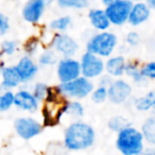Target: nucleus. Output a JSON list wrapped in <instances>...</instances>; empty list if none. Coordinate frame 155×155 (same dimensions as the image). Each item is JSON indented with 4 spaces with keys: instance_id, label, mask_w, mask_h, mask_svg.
I'll return each mask as SVG.
<instances>
[{
    "instance_id": "f257e3e1",
    "label": "nucleus",
    "mask_w": 155,
    "mask_h": 155,
    "mask_svg": "<svg viewBox=\"0 0 155 155\" xmlns=\"http://www.w3.org/2000/svg\"><path fill=\"white\" fill-rule=\"evenodd\" d=\"M96 137L93 125L83 120H75L65 129L63 143L69 151H84L95 144Z\"/></svg>"
},
{
    "instance_id": "f03ea898",
    "label": "nucleus",
    "mask_w": 155,
    "mask_h": 155,
    "mask_svg": "<svg viewBox=\"0 0 155 155\" xmlns=\"http://www.w3.org/2000/svg\"><path fill=\"white\" fill-rule=\"evenodd\" d=\"M68 99L61 95L56 85H50L47 97L41 103V112L44 127H52L61 122L66 115Z\"/></svg>"
},
{
    "instance_id": "7ed1b4c3",
    "label": "nucleus",
    "mask_w": 155,
    "mask_h": 155,
    "mask_svg": "<svg viewBox=\"0 0 155 155\" xmlns=\"http://www.w3.org/2000/svg\"><path fill=\"white\" fill-rule=\"evenodd\" d=\"M144 142L141 131L131 124L117 133L115 146L121 155H140L146 150Z\"/></svg>"
},
{
    "instance_id": "20e7f679",
    "label": "nucleus",
    "mask_w": 155,
    "mask_h": 155,
    "mask_svg": "<svg viewBox=\"0 0 155 155\" xmlns=\"http://www.w3.org/2000/svg\"><path fill=\"white\" fill-rule=\"evenodd\" d=\"M118 44L119 39L116 33L110 30L96 32L86 41L85 51L91 52L103 60H106L110 56L114 55Z\"/></svg>"
},
{
    "instance_id": "39448f33",
    "label": "nucleus",
    "mask_w": 155,
    "mask_h": 155,
    "mask_svg": "<svg viewBox=\"0 0 155 155\" xmlns=\"http://www.w3.org/2000/svg\"><path fill=\"white\" fill-rule=\"evenodd\" d=\"M61 95L64 96L68 100H83L91 95L95 83L89 79L84 77H79L78 79L67 83H58L56 84Z\"/></svg>"
},
{
    "instance_id": "423d86ee",
    "label": "nucleus",
    "mask_w": 155,
    "mask_h": 155,
    "mask_svg": "<svg viewBox=\"0 0 155 155\" xmlns=\"http://www.w3.org/2000/svg\"><path fill=\"white\" fill-rule=\"evenodd\" d=\"M48 47L54 50L60 58H74L80 49L79 43L68 33H53Z\"/></svg>"
},
{
    "instance_id": "0eeeda50",
    "label": "nucleus",
    "mask_w": 155,
    "mask_h": 155,
    "mask_svg": "<svg viewBox=\"0 0 155 155\" xmlns=\"http://www.w3.org/2000/svg\"><path fill=\"white\" fill-rule=\"evenodd\" d=\"M81 65V75L89 80L99 79L105 73V60L85 51L79 58Z\"/></svg>"
},
{
    "instance_id": "6e6552de",
    "label": "nucleus",
    "mask_w": 155,
    "mask_h": 155,
    "mask_svg": "<svg viewBox=\"0 0 155 155\" xmlns=\"http://www.w3.org/2000/svg\"><path fill=\"white\" fill-rule=\"evenodd\" d=\"M14 131L16 135L24 140H31L43 132L44 125L41 121L31 116H21L14 120Z\"/></svg>"
},
{
    "instance_id": "1a4fd4ad",
    "label": "nucleus",
    "mask_w": 155,
    "mask_h": 155,
    "mask_svg": "<svg viewBox=\"0 0 155 155\" xmlns=\"http://www.w3.org/2000/svg\"><path fill=\"white\" fill-rule=\"evenodd\" d=\"M108 101L115 105L124 104L131 99L133 94V87L131 83L123 78L113 79L112 83L107 87Z\"/></svg>"
},
{
    "instance_id": "9d476101",
    "label": "nucleus",
    "mask_w": 155,
    "mask_h": 155,
    "mask_svg": "<svg viewBox=\"0 0 155 155\" xmlns=\"http://www.w3.org/2000/svg\"><path fill=\"white\" fill-rule=\"evenodd\" d=\"M55 71L60 83H67L75 80L81 77L80 61L75 58H60Z\"/></svg>"
},
{
    "instance_id": "9b49d317",
    "label": "nucleus",
    "mask_w": 155,
    "mask_h": 155,
    "mask_svg": "<svg viewBox=\"0 0 155 155\" xmlns=\"http://www.w3.org/2000/svg\"><path fill=\"white\" fill-rule=\"evenodd\" d=\"M132 5L133 2L130 0H118L113 5L104 8L110 25L114 27H122L127 25Z\"/></svg>"
},
{
    "instance_id": "f8f14e48",
    "label": "nucleus",
    "mask_w": 155,
    "mask_h": 155,
    "mask_svg": "<svg viewBox=\"0 0 155 155\" xmlns=\"http://www.w3.org/2000/svg\"><path fill=\"white\" fill-rule=\"evenodd\" d=\"M14 107L21 112L35 113L41 107V102L28 88H19L14 96Z\"/></svg>"
},
{
    "instance_id": "ddd939ff",
    "label": "nucleus",
    "mask_w": 155,
    "mask_h": 155,
    "mask_svg": "<svg viewBox=\"0 0 155 155\" xmlns=\"http://www.w3.org/2000/svg\"><path fill=\"white\" fill-rule=\"evenodd\" d=\"M47 5L41 0H27L21 9V17L26 22L37 25L45 15Z\"/></svg>"
},
{
    "instance_id": "4468645a",
    "label": "nucleus",
    "mask_w": 155,
    "mask_h": 155,
    "mask_svg": "<svg viewBox=\"0 0 155 155\" xmlns=\"http://www.w3.org/2000/svg\"><path fill=\"white\" fill-rule=\"evenodd\" d=\"M15 67L18 71L22 84H27L34 80L39 71V66L36 61L31 56L25 55V54L17 61Z\"/></svg>"
},
{
    "instance_id": "2eb2a0df",
    "label": "nucleus",
    "mask_w": 155,
    "mask_h": 155,
    "mask_svg": "<svg viewBox=\"0 0 155 155\" xmlns=\"http://www.w3.org/2000/svg\"><path fill=\"white\" fill-rule=\"evenodd\" d=\"M151 13H152V11L148 7V5L144 2V0L143 1H138V2H133L127 24L133 28L142 26L150 19Z\"/></svg>"
},
{
    "instance_id": "dca6fc26",
    "label": "nucleus",
    "mask_w": 155,
    "mask_h": 155,
    "mask_svg": "<svg viewBox=\"0 0 155 155\" xmlns=\"http://www.w3.org/2000/svg\"><path fill=\"white\" fill-rule=\"evenodd\" d=\"M0 75H1L0 93L5 91H13L15 88H18L22 84L15 65L5 66L0 72Z\"/></svg>"
},
{
    "instance_id": "f3484780",
    "label": "nucleus",
    "mask_w": 155,
    "mask_h": 155,
    "mask_svg": "<svg viewBox=\"0 0 155 155\" xmlns=\"http://www.w3.org/2000/svg\"><path fill=\"white\" fill-rule=\"evenodd\" d=\"M127 60L122 54H114L105 60V73L112 79L124 77Z\"/></svg>"
},
{
    "instance_id": "a211bd4d",
    "label": "nucleus",
    "mask_w": 155,
    "mask_h": 155,
    "mask_svg": "<svg viewBox=\"0 0 155 155\" xmlns=\"http://www.w3.org/2000/svg\"><path fill=\"white\" fill-rule=\"evenodd\" d=\"M87 18L93 27L97 32H103V31H108L112 27L108 17L105 13V10L101 8H91L88 10L87 13Z\"/></svg>"
},
{
    "instance_id": "6ab92c4d",
    "label": "nucleus",
    "mask_w": 155,
    "mask_h": 155,
    "mask_svg": "<svg viewBox=\"0 0 155 155\" xmlns=\"http://www.w3.org/2000/svg\"><path fill=\"white\" fill-rule=\"evenodd\" d=\"M132 104L137 112H153L155 108V91H149L139 97L134 98Z\"/></svg>"
},
{
    "instance_id": "aec40b11",
    "label": "nucleus",
    "mask_w": 155,
    "mask_h": 155,
    "mask_svg": "<svg viewBox=\"0 0 155 155\" xmlns=\"http://www.w3.org/2000/svg\"><path fill=\"white\" fill-rule=\"evenodd\" d=\"M124 75L136 85H141L147 81L141 73V63L136 58L127 60Z\"/></svg>"
},
{
    "instance_id": "412c9836",
    "label": "nucleus",
    "mask_w": 155,
    "mask_h": 155,
    "mask_svg": "<svg viewBox=\"0 0 155 155\" xmlns=\"http://www.w3.org/2000/svg\"><path fill=\"white\" fill-rule=\"evenodd\" d=\"M140 131L144 137V141L150 146L155 147V114L148 117L142 122Z\"/></svg>"
},
{
    "instance_id": "4be33fe9",
    "label": "nucleus",
    "mask_w": 155,
    "mask_h": 155,
    "mask_svg": "<svg viewBox=\"0 0 155 155\" xmlns=\"http://www.w3.org/2000/svg\"><path fill=\"white\" fill-rule=\"evenodd\" d=\"M58 60H60V56L58 55V53L50 47H47L38 53L36 62L39 67H50L54 65L56 66Z\"/></svg>"
},
{
    "instance_id": "5701e85b",
    "label": "nucleus",
    "mask_w": 155,
    "mask_h": 155,
    "mask_svg": "<svg viewBox=\"0 0 155 155\" xmlns=\"http://www.w3.org/2000/svg\"><path fill=\"white\" fill-rule=\"evenodd\" d=\"M72 26V18L69 15H62L53 18L49 24V29L53 33H66Z\"/></svg>"
},
{
    "instance_id": "b1692460",
    "label": "nucleus",
    "mask_w": 155,
    "mask_h": 155,
    "mask_svg": "<svg viewBox=\"0 0 155 155\" xmlns=\"http://www.w3.org/2000/svg\"><path fill=\"white\" fill-rule=\"evenodd\" d=\"M85 107L83 103L79 100H68L66 108V115L69 116L73 121L81 120L84 117Z\"/></svg>"
},
{
    "instance_id": "393cba45",
    "label": "nucleus",
    "mask_w": 155,
    "mask_h": 155,
    "mask_svg": "<svg viewBox=\"0 0 155 155\" xmlns=\"http://www.w3.org/2000/svg\"><path fill=\"white\" fill-rule=\"evenodd\" d=\"M41 38L37 36H30L26 39V41L22 45V50H24L25 55H28L33 58L34 55H36L37 52L41 47Z\"/></svg>"
},
{
    "instance_id": "a878e982",
    "label": "nucleus",
    "mask_w": 155,
    "mask_h": 155,
    "mask_svg": "<svg viewBox=\"0 0 155 155\" xmlns=\"http://www.w3.org/2000/svg\"><path fill=\"white\" fill-rule=\"evenodd\" d=\"M131 125L129 119H127L125 117L120 116V115H117V116H113L108 119L107 121V127L110 131L114 132V133H118L121 130H123L124 127Z\"/></svg>"
},
{
    "instance_id": "bb28decb",
    "label": "nucleus",
    "mask_w": 155,
    "mask_h": 155,
    "mask_svg": "<svg viewBox=\"0 0 155 155\" xmlns=\"http://www.w3.org/2000/svg\"><path fill=\"white\" fill-rule=\"evenodd\" d=\"M91 0H56L58 8L69 10H84L88 8Z\"/></svg>"
},
{
    "instance_id": "cd10ccee",
    "label": "nucleus",
    "mask_w": 155,
    "mask_h": 155,
    "mask_svg": "<svg viewBox=\"0 0 155 155\" xmlns=\"http://www.w3.org/2000/svg\"><path fill=\"white\" fill-rule=\"evenodd\" d=\"M15 91H5L0 93V113H7L14 106Z\"/></svg>"
},
{
    "instance_id": "c85d7f7f",
    "label": "nucleus",
    "mask_w": 155,
    "mask_h": 155,
    "mask_svg": "<svg viewBox=\"0 0 155 155\" xmlns=\"http://www.w3.org/2000/svg\"><path fill=\"white\" fill-rule=\"evenodd\" d=\"M19 44L15 39H5L0 45V53L5 56H12L18 51Z\"/></svg>"
},
{
    "instance_id": "c756f323",
    "label": "nucleus",
    "mask_w": 155,
    "mask_h": 155,
    "mask_svg": "<svg viewBox=\"0 0 155 155\" xmlns=\"http://www.w3.org/2000/svg\"><path fill=\"white\" fill-rule=\"evenodd\" d=\"M89 97H91V101L96 104H102L104 102L108 101L107 87L97 85V86H95L93 93H91V95Z\"/></svg>"
},
{
    "instance_id": "7c9ffc66",
    "label": "nucleus",
    "mask_w": 155,
    "mask_h": 155,
    "mask_svg": "<svg viewBox=\"0 0 155 155\" xmlns=\"http://www.w3.org/2000/svg\"><path fill=\"white\" fill-rule=\"evenodd\" d=\"M49 88H50V85H48L47 83H45V82H36L32 86L31 91H32L33 95L35 96V98H36V99L41 103V102L45 100V98L47 97L48 91H49Z\"/></svg>"
},
{
    "instance_id": "2f4dec72",
    "label": "nucleus",
    "mask_w": 155,
    "mask_h": 155,
    "mask_svg": "<svg viewBox=\"0 0 155 155\" xmlns=\"http://www.w3.org/2000/svg\"><path fill=\"white\" fill-rule=\"evenodd\" d=\"M141 73L147 81H155V61L141 64Z\"/></svg>"
},
{
    "instance_id": "473e14b6",
    "label": "nucleus",
    "mask_w": 155,
    "mask_h": 155,
    "mask_svg": "<svg viewBox=\"0 0 155 155\" xmlns=\"http://www.w3.org/2000/svg\"><path fill=\"white\" fill-rule=\"evenodd\" d=\"M124 41L127 47L135 48L140 44L141 37H140L139 33H138L137 31H130V32H127V35H125Z\"/></svg>"
},
{
    "instance_id": "72a5a7b5",
    "label": "nucleus",
    "mask_w": 155,
    "mask_h": 155,
    "mask_svg": "<svg viewBox=\"0 0 155 155\" xmlns=\"http://www.w3.org/2000/svg\"><path fill=\"white\" fill-rule=\"evenodd\" d=\"M10 19L5 13L0 12V36H5L10 31Z\"/></svg>"
},
{
    "instance_id": "f704fd0d",
    "label": "nucleus",
    "mask_w": 155,
    "mask_h": 155,
    "mask_svg": "<svg viewBox=\"0 0 155 155\" xmlns=\"http://www.w3.org/2000/svg\"><path fill=\"white\" fill-rule=\"evenodd\" d=\"M112 81H113L112 78H110V75L106 74V73H104L103 75H101V77L98 79V84L97 85L104 86V87H108L110 83H112Z\"/></svg>"
},
{
    "instance_id": "c9c22d12",
    "label": "nucleus",
    "mask_w": 155,
    "mask_h": 155,
    "mask_svg": "<svg viewBox=\"0 0 155 155\" xmlns=\"http://www.w3.org/2000/svg\"><path fill=\"white\" fill-rule=\"evenodd\" d=\"M144 2L148 5V7L151 9V11H155V0H144Z\"/></svg>"
},
{
    "instance_id": "e433bc0d",
    "label": "nucleus",
    "mask_w": 155,
    "mask_h": 155,
    "mask_svg": "<svg viewBox=\"0 0 155 155\" xmlns=\"http://www.w3.org/2000/svg\"><path fill=\"white\" fill-rule=\"evenodd\" d=\"M143 155H155V147L146 149L143 152Z\"/></svg>"
},
{
    "instance_id": "4c0bfd02",
    "label": "nucleus",
    "mask_w": 155,
    "mask_h": 155,
    "mask_svg": "<svg viewBox=\"0 0 155 155\" xmlns=\"http://www.w3.org/2000/svg\"><path fill=\"white\" fill-rule=\"evenodd\" d=\"M116 1H118V0H101V2H102V5H104V8L113 5V3H115Z\"/></svg>"
},
{
    "instance_id": "58836bf2",
    "label": "nucleus",
    "mask_w": 155,
    "mask_h": 155,
    "mask_svg": "<svg viewBox=\"0 0 155 155\" xmlns=\"http://www.w3.org/2000/svg\"><path fill=\"white\" fill-rule=\"evenodd\" d=\"M41 1H43V2L45 3L46 5H50V3H51L53 0H41Z\"/></svg>"
},
{
    "instance_id": "ea45409f",
    "label": "nucleus",
    "mask_w": 155,
    "mask_h": 155,
    "mask_svg": "<svg viewBox=\"0 0 155 155\" xmlns=\"http://www.w3.org/2000/svg\"><path fill=\"white\" fill-rule=\"evenodd\" d=\"M132 2H138V1H143V0H130Z\"/></svg>"
},
{
    "instance_id": "a19ab883",
    "label": "nucleus",
    "mask_w": 155,
    "mask_h": 155,
    "mask_svg": "<svg viewBox=\"0 0 155 155\" xmlns=\"http://www.w3.org/2000/svg\"><path fill=\"white\" fill-rule=\"evenodd\" d=\"M140 155H143V154H140Z\"/></svg>"
}]
</instances>
